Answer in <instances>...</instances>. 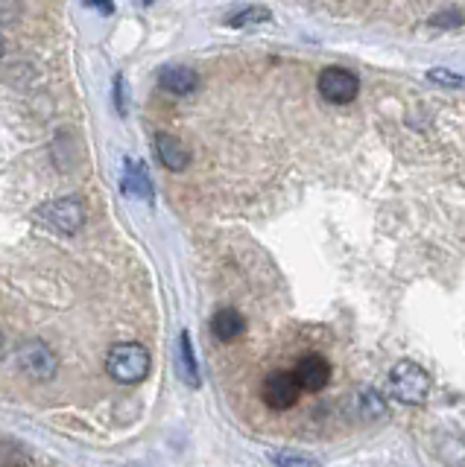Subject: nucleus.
I'll list each match as a JSON object with an SVG mask.
<instances>
[{
    "label": "nucleus",
    "mask_w": 465,
    "mask_h": 467,
    "mask_svg": "<svg viewBox=\"0 0 465 467\" xmlns=\"http://www.w3.org/2000/svg\"><path fill=\"white\" fill-rule=\"evenodd\" d=\"M243 327H246L243 316L238 310H231V306H226V310H220V313H214V318H211V333L220 342H235L238 336L243 333Z\"/></svg>",
    "instance_id": "obj_11"
},
{
    "label": "nucleus",
    "mask_w": 465,
    "mask_h": 467,
    "mask_svg": "<svg viewBox=\"0 0 465 467\" xmlns=\"http://www.w3.org/2000/svg\"><path fill=\"white\" fill-rule=\"evenodd\" d=\"M275 464L279 467H322L316 459H311V456H301V452H279L275 456Z\"/></svg>",
    "instance_id": "obj_14"
},
{
    "label": "nucleus",
    "mask_w": 465,
    "mask_h": 467,
    "mask_svg": "<svg viewBox=\"0 0 465 467\" xmlns=\"http://www.w3.org/2000/svg\"><path fill=\"white\" fill-rule=\"evenodd\" d=\"M293 374H296V383L301 391H311V394L322 391L331 383V362L319 354H308L296 362Z\"/></svg>",
    "instance_id": "obj_7"
},
{
    "label": "nucleus",
    "mask_w": 465,
    "mask_h": 467,
    "mask_svg": "<svg viewBox=\"0 0 465 467\" xmlns=\"http://www.w3.org/2000/svg\"><path fill=\"white\" fill-rule=\"evenodd\" d=\"M360 400H363V415L366 418H386V403L377 391H363Z\"/></svg>",
    "instance_id": "obj_13"
},
{
    "label": "nucleus",
    "mask_w": 465,
    "mask_h": 467,
    "mask_svg": "<svg viewBox=\"0 0 465 467\" xmlns=\"http://www.w3.org/2000/svg\"><path fill=\"white\" fill-rule=\"evenodd\" d=\"M38 216L62 234H77L85 225V204L79 199H56L38 208Z\"/></svg>",
    "instance_id": "obj_6"
},
{
    "label": "nucleus",
    "mask_w": 465,
    "mask_h": 467,
    "mask_svg": "<svg viewBox=\"0 0 465 467\" xmlns=\"http://www.w3.org/2000/svg\"><path fill=\"white\" fill-rule=\"evenodd\" d=\"M299 383H296V374L293 371H269L267 379H264V386H260V398H264V403L269 409H275V412H284V409L290 406H296L299 400Z\"/></svg>",
    "instance_id": "obj_4"
},
{
    "label": "nucleus",
    "mask_w": 465,
    "mask_h": 467,
    "mask_svg": "<svg viewBox=\"0 0 465 467\" xmlns=\"http://www.w3.org/2000/svg\"><path fill=\"white\" fill-rule=\"evenodd\" d=\"M0 357H4V339H0Z\"/></svg>",
    "instance_id": "obj_20"
},
{
    "label": "nucleus",
    "mask_w": 465,
    "mask_h": 467,
    "mask_svg": "<svg viewBox=\"0 0 465 467\" xmlns=\"http://www.w3.org/2000/svg\"><path fill=\"white\" fill-rule=\"evenodd\" d=\"M319 94H322L328 102L333 106H348V102H354L357 91H360V82L352 70L345 67H325L319 73Z\"/></svg>",
    "instance_id": "obj_5"
},
{
    "label": "nucleus",
    "mask_w": 465,
    "mask_h": 467,
    "mask_svg": "<svg viewBox=\"0 0 465 467\" xmlns=\"http://www.w3.org/2000/svg\"><path fill=\"white\" fill-rule=\"evenodd\" d=\"M428 391H430V377H428V371L421 368L418 362L401 359L396 368L389 371V394L398 403L421 406V403L428 400Z\"/></svg>",
    "instance_id": "obj_2"
},
{
    "label": "nucleus",
    "mask_w": 465,
    "mask_h": 467,
    "mask_svg": "<svg viewBox=\"0 0 465 467\" xmlns=\"http://www.w3.org/2000/svg\"><path fill=\"white\" fill-rule=\"evenodd\" d=\"M123 193L126 196H135L143 202H153V182H150V172L143 164H138L135 158H126L123 164Z\"/></svg>",
    "instance_id": "obj_10"
},
{
    "label": "nucleus",
    "mask_w": 465,
    "mask_h": 467,
    "mask_svg": "<svg viewBox=\"0 0 465 467\" xmlns=\"http://www.w3.org/2000/svg\"><path fill=\"white\" fill-rule=\"evenodd\" d=\"M428 77L439 85H448V88H462L465 85V77L462 73H454V70H445V67H433Z\"/></svg>",
    "instance_id": "obj_15"
},
{
    "label": "nucleus",
    "mask_w": 465,
    "mask_h": 467,
    "mask_svg": "<svg viewBox=\"0 0 465 467\" xmlns=\"http://www.w3.org/2000/svg\"><path fill=\"white\" fill-rule=\"evenodd\" d=\"M18 365L26 377L36 379V383H50L56 371H59V357L53 354L50 345L33 339L18 348Z\"/></svg>",
    "instance_id": "obj_3"
},
{
    "label": "nucleus",
    "mask_w": 465,
    "mask_h": 467,
    "mask_svg": "<svg viewBox=\"0 0 465 467\" xmlns=\"http://www.w3.org/2000/svg\"><path fill=\"white\" fill-rule=\"evenodd\" d=\"M433 26H462L465 24V15L457 9H448V12H436L430 18Z\"/></svg>",
    "instance_id": "obj_16"
},
{
    "label": "nucleus",
    "mask_w": 465,
    "mask_h": 467,
    "mask_svg": "<svg viewBox=\"0 0 465 467\" xmlns=\"http://www.w3.org/2000/svg\"><path fill=\"white\" fill-rule=\"evenodd\" d=\"M179 371L187 386H199V368H196V357H194V345H191V333L182 330L179 333Z\"/></svg>",
    "instance_id": "obj_12"
},
{
    "label": "nucleus",
    "mask_w": 465,
    "mask_h": 467,
    "mask_svg": "<svg viewBox=\"0 0 465 467\" xmlns=\"http://www.w3.org/2000/svg\"><path fill=\"white\" fill-rule=\"evenodd\" d=\"M114 102H118V111L126 114V85H123V77H121V73L114 77Z\"/></svg>",
    "instance_id": "obj_17"
},
{
    "label": "nucleus",
    "mask_w": 465,
    "mask_h": 467,
    "mask_svg": "<svg viewBox=\"0 0 465 467\" xmlns=\"http://www.w3.org/2000/svg\"><path fill=\"white\" fill-rule=\"evenodd\" d=\"M158 85H162L164 91L176 94V97H187V94L196 91L199 77H196V70L185 67V65H167V67L158 70Z\"/></svg>",
    "instance_id": "obj_9"
},
{
    "label": "nucleus",
    "mask_w": 465,
    "mask_h": 467,
    "mask_svg": "<svg viewBox=\"0 0 465 467\" xmlns=\"http://www.w3.org/2000/svg\"><path fill=\"white\" fill-rule=\"evenodd\" d=\"M89 9H97V12H103V15H111L114 12V6L111 4H85Z\"/></svg>",
    "instance_id": "obj_19"
},
{
    "label": "nucleus",
    "mask_w": 465,
    "mask_h": 467,
    "mask_svg": "<svg viewBox=\"0 0 465 467\" xmlns=\"http://www.w3.org/2000/svg\"><path fill=\"white\" fill-rule=\"evenodd\" d=\"M155 155L170 172H182L191 167V152H187V146L176 135H167V131H158L155 135Z\"/></svg>",
    "instance_id": "obj_8"
},
{
    "label": "nucleus",
    "mask_w": 465,
    "mask_h": 467,
    "mask_svg": "<svg viewBox=\"0 0 465 467\" xmlns=\"http://www.w3.org/2000/svg\"><path fill=\"white\" fill-rule=\"evenodd\" d=\"M0 56H4V47H0Z\"/></svg>",
    "instance_id": "obj_21"
},
{
    "label": "nucleus",
    "mask_w": 465,
    "mask_h": 467,
    "mask_svg": "<svg viewBox=\"0 0 465 467\" xmlns=\"http://www.w3.org/2000/svg\"><path fill=\"white\" fill-rule=\"evenodd\" d=\"M150 350L138 345V342H121L109 350L106 357V371L114 383H123V386H135L141 379H147L150 374Z\"/></svg>",
    "instance_id": "obj_1"
},
{
    "label": "nucleus",
    "mask_w": 465,
    "mask_h": 467,
    "mask_svg": "<svg viewBox=\"0 0 465 467\" xmlns=\"http://www.w3.org/2000/svg\"><path fill=\"white\" fill-rule=\"evenodd\" d=\"M249 18H269V12H267V9H246V12L238 15V18L231 21V24H246Z\"/></svg>",
    "instance_id": "obj_18"
}]
</instances>
